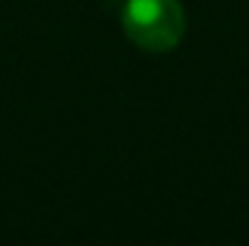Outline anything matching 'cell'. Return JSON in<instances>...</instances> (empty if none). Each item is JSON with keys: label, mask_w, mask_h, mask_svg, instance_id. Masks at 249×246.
Segmentation results:
<instances>
[{"label": "cell", "mask_w": 249, "mask_h": 246, "mask_svg": "<svg viewBox=\"0 0 249 246\" xmlns=\"http://www.w3.org/2000/svg\"><path fill=\"white\" fill-rule=\"evenodd\" d=\"M122 26L136 47L168 53L186 35V12L177 0H124Z\"/></svg>", "instance_id": "1"}]
</instances>
